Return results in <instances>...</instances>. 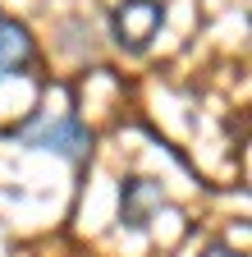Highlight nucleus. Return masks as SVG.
<instances>
[{
    "instance_id": "3",
    "label": "nucleus",
    "mask_w": 252,
    "mask_h": 257,
    "mask_svg": "<svg viewBox=\"0 0 252 257\" xmlns=\"http://www.w3.org/2000/svg\"><path fill=\"white\" fill-rule=\"evenodd\" d=\"M156 207H161V184H151V179H124L119 184V216H124V225L147 230V220H151Z\"/></svg>"
},
{
    "instance_id": "1",
    "label": "nucleus",
    "mask_w": 252,
    "mask_h": 257,
    "mask_svg": "<svg viewBox=\"0 0 252 257\" xmlns=\"http://www.w3.org/2000/svg\"><path fill=\"white\" fill-rule=\"evenodd\" d=\"M28 147H42V152H55V156H65V161H78L87 156L92 147V134H87V124L74 119V115H60V119H37V124H28L23 134H19Z\"/></svg>"
},
{
    "instance_id": "5",
    "label": "nucleus",
    "mask_w": 252,
    "mask_h": 257,
    "mask_svg": "<svg viewBox=\"0 0 252 257\" xmlns=\"http://www.w3.org/2000/svg\"><path fill=\"white\" fill-rule=\"evenodd\" d=\"M202 257H243V252H234L229 243H211V248H206Z\"/></svg>"
},
{
    "instance_id": "2",
    "label": "nucleus",
    "mask_w": 252,
    "mask_h": 257,
    "mask_svg": "<svg viewBox=\"0 0 252 257\" xmlns=\"http://www.w3.org/2000/svg\"><path fill=\"white\" fill-rule=\"evenodd\" d=\"M161 23H165V5L161 0H124V5L110 14L115 42L124 51H147V42L161 32Z\"/></svg>"
},
{
    "instance_id": "4",
    "label": "nucleus",
    "mask_w": 252,
    "mask_h": 257,
    "mask_svg": "<svg viewBox=\"0 0 252 257\" xmlns=\"http://www.w3.org/2000/svg\"><path fill=\"white\" fill-rule=\"evenodd\" d=\"M33 69V37L14 19H0V83Z\"/></svg>"
}]
</instances>
